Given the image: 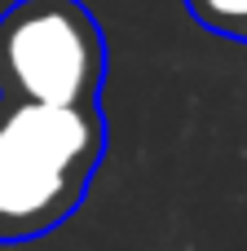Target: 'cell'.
<instances>
[{
	"label": "cell",
	"mask_w": 247,
	"mask_h": 251,
	"mask_svg": "<svg viewBox=\"0 0 247 251\" xmlns=\"http://www.w3.org/2000/svg\"><path fill=\"white\" fill-rule=\"evenodd\" d=\"M186 13L203 31L247 44V0H186Z\"/></svg>",
	"instance_id": "cell-2"
},
{
	"label": "cell",
	"mask_w": 247,
	"mask_h": 251,
	"mask_svg": "<svg viewBox=\"0 0 247 251\" xmlns=\"http://www.w3.org/2000/svg\"><path fill=\"white\" fill-rule=\"evenodd\" d=\"M106 31L84 0L0 13V243H35L80 212L106 150Z\"/></svg>",
	"instance_id": "cell-1"
}]
</instances>
